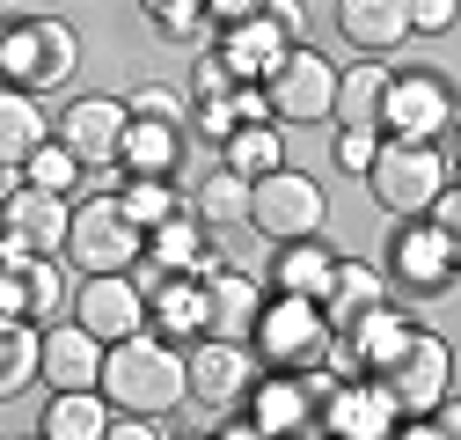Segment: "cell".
I'll return each instance as SVG.
<instances>
[{"instance_id":"6da1fadb","label":"cell","mask_w":461,"mask_h":440,"mask_svg":"<svg viewBox=\"0 0 461 440\" xmlns=\"http://www.w3.org/2000/svg\"><path fill=\"white\" fill-rule=\"evenodd\" d=\"M95 397H103L110 411H125V418H154V426L176 418V411H184V345L154 338V330L103 345Z\"/></svg>"},{"instance_id":"7a4b0ae2","label":"cell","mask_w":461,"mask_h":440,"mask_svg":"<svg viewBox=\"0 0 461 440\" xmlns=\"http://www.w3.org/2000/svg\"><path fill=\"white\" fill-rule=\"evenodd\" d=\"M81 67V30L59 15H0V88L15 96H59Z\"/></svg>"},{"instance_id":"3957f363","label":"cell","mask_w":461,"mask_h":440,"mask_svg":"<svg viewBox=\"0 0 461 440\" xmlns=\"http://www.w3.org/2000/svg\"><path fill=\"white\" fill-rule=\"evenodd\" d=\"M242 345L264 374H330V323L315 301H294V294H264Z\"/></svg>"},{"instance_id":"277c9868","label":"cell","mask_w":461,"mask_h":440,"mask_svg":"<svg viewBox=\"0 0 461 440\" xmlns=\"http://www.w3.org/2000/svg\"><path fill=\"white\" fill-rule=\"evenodd\" d=\"M381 280H388V294L402 301H439V294H454V280H461V235H439L432 220H395L388 228V243H381Z\"/></svg>"},{"instance_id":"5b68a950","label":"cell","mask_w":461,"mask_h":440,"mask_svg":"<svg viewBox=\"0 0 461 440\" xmlns=\"http://www.w3.org/2000/svg\"><path fill=\"white\" fill-rule=\"evenodd\" d=\"M447 184H454V161H447V147H425V140H381L374 170H366V191L388 220H418Z\"/></svg>"},{"instance_id":"8992f818","label":"cell","mask_w":461,"mask_h":440,"mask_svg":"<svg viewBox=\"0 0 461 440\" xmlns=\"http://www.w3.org/2000/svg\"><path fill=\"white\" fill-rule=\"evenodd\" d=\"M67 271L81 280H110V271H132L140 264V228L118 213V198H74L67 206V250H59Z\"/></svg>"},{"instance_id":"52a82bcc","label":"cell","mask_w":461,"mask_h":440,"mask_svg":"<svg viewBox=\"0 0 461 440\" xmlns=\"http://www.w3.org/2000/svg\"><path fill=\"white\" fill-rule=\"evenodd\" d=\"M447 133H454V81L432 74V67H388V88H381V140L447 147Z\"/></svg>"},{"instance_id":"ba28073f","label":"cell","mask_w":461,"mask_h":440,"mask_svg":"<svg viewBox=\"0 0 461 440\" xmlns=\"http://www.w3.org/2000/svg\"><path fill=\"white\" fill-rule=\"evenodd\" d=\"M322 220H330V191L308 177V170H264L249 184V220L242 228H257L264 243H301V235H322Z\"/></svg>"},{"instance_id":"9c48e42d","label":"cell","mask_w":461,"mask_h":440,"mask_svg":"<svg viewBox=\"0 0 461 440\" xmlns=\"http://www.w3.org/2000/svg\"><path fill=\"white\" fill-rule=\"evenodd\" d=\"M330 88H337V60L315 51V44H294V51L264 74L271 125H330Z\"/></svg>"},{"instance_id":"30bf717a","label":"cell","mask_w":461,"mask_h":440,"mask_svg":"<svg viewBox=\"0 0 461 440\" xmlns=\"http://www.w3.org/2000/svg\"><path fill=\"white\" fill-rule=\"evenodd\" d=\"M322 390H330V374H264L257 367L242 418L264 426L271 440H315L322 433Z\"/></svg>"},{"instance_id":"8fae6325","label":"cell","mask_w":461,"mask_h":440,"mask_svg":"<svg viewBox=\"0 0 461 440\" xmlns=\"http://www.w3.org/2000/svg\"><path fill=\"white\" fill-rule=\"evenodd\" d=\"M67 206L74 198H51L30 184L0 191V264H37V257H59L67 250Z\"/></svg>"},{"instance_id":"7c38bea8","label":"cell","mask_w":461,"mask_h":440,"mask_svg":"<svg viewBox=\"0 0 461 440\" xmlns=\"http://www.w3.org/2000/svg\"><path fill=\"white\" fill-rule=\"evenodd\" d=\"M249 381H257L249 345H227V338H198V345H184V404L227 418V411H242Z\"/></svg>"},{"instance_id":"4fadbf2b","label":"cell","mask_w":461,"mask_h":440,"mask_svg":"<svg viewBox=\"0 0 461 440\" xmlns=\"http://www.w3.org/2000/svg\"><path fill=\"white\" fill-rule=\"evenodd\" d=\"M67 323H81L95 345H118V338H140L147 330V287L132 271H110V280H81L74 301H67Z\"/></svg>"},{"instance_id":"5bb4252c","label":"cell","mask_w":461,"mask_h":440,"mask_svg":"<svg viewBox=\"0 0 461 440\" xmlns=\"http://www.w3.org/2000/svg\"><path fill=\"white\" fill-rule=\"evenodd\" d=\"M51 140H59L81 170H118V140H125V96H67L59 118H51Z\"/></svg>"},{"instance_id":"9a60e30c","label":"cell","mask_w":461,"mask_h":440,"mask_svg":"<svg viewBox=\"0 0 461 440\" xmlns=\"http://www.w3.org/2000/svg\"><path fill=\"white\" fill-rule=\"evenodd\" d=\"M395 418L402 411L374 390V381H337L330 374V390H322V433L315 440H388Z\"/></svg>"},{"instance_id":"2e32d148","label":"cell","mask_w":461,"mask_h":440,"mask_svg":"<svg viewBox=\"0 0 461 440\" xmlns=\"http://www.w3.org/2000/svg\"><path fill=\"white\" fill-rule=\"evenodd\" d=\"M198 301H205V338H227V345H242L249 338V323L264 308V280H249V271L235 264H220L198 280Z\"/></svg>"},{"instance_id":"e0dca14e","label":"cell","mask_w":461,"mask_h":440,"mask_svg":"<svg viewBox=\"0 0 461 440\" xmlns=\"http://www.w3.org/2000/svg\"><path fill=\"white\" fill-rule=\"evenodd\" d=\"M212 60L227 67V81H242V88H264V74L285 60V51H294V44H285L264 15H249V23H227V30H212Z\"/></svg>"},{"instance_id":"ac0fdd59","label":"cell","mask_w":461,"mask_h":440,"mask_svg":"<svg viewBox=\"0 0 461 440\" xmlns=\"http://www.w3.org/2000/svg\"><path fill=\"white\" fill-rule=\"evenodd\" d=\"M337 37L352 44V60H395L411 44V15L402 0H337Z\"/></svg>"},{"instance_id":"d6986e66","label":"cell","mask_w":461,"mask_h":440,"mask_svg":"<svg viewBox=\"0 0 461 440\" xmlns=\"http://www.w3.org/2000/svg\"><path fill=\"white\" fill-rule=\"evenodd\" d=\"M95 374H103V345L88 338L81 323L37 330V381L44 390H95Z\"/></svg>"},{"instance_id":"ffe728a7","label":"cell","mask_w":461,"mask_h":440,"mask_svg":"<svg viewBox=\"0 0 461 440\" xmlns=\"http://www.w3.org/2000/svg\"><path fill=\"white\" fill-rule=\"evenodd\" d=\"M315 308H322L330 330H344V323H359V316H374V308H395V294H388V280H381V264L337 257V264H330V287H322Z\"/></svg>"},{"instance_id":"44dd1931","label":"cell","mask_w":461,"mask_h":440,"mask_svg":"<svg viewBox=\"0 0 461 440\" xmlns=\"http://www.w3.org/2000/svg\"><path fill=\"white\" fill-rule=\"evenodd\" d=\"M330 264H337V250H330L322 235H301V243H271V264H264V294L322 301V287H330Z\"/></svg>"},{"instance_id":"7402d4cb","label":"cell","mask_w":461,"mask_h":440,"mask_svg":"<svg viewBox=\"0 0 461 440\" xmlns=\"http://www.w3.org/2000/svg\"><path fill=\"white\" fill-rule=\"evenodd\" d=\"M381 88H388V60H352V67H337L330 125H337V133H381Z\"/></svg>"},{"instance_id":"603a6c76","label":"cell","mask_w":461,"mask_h":440,"mask_svg":"<svg viewBox=\"0 0 461 440\" xmlns=\"http://www.w3.org/2000/svg\"><path fill=\"white\" fill-rule=\"evenodd\" d=\"M51 140V110L37 96H15V88H0V177H15L23 161Z\"/></svg>"},{"instance_id":"cb8c5ba5","label":"cell","mask_w":461,"mask_h":440,"mask_svg":"<svg viewBox=\"0 0 461 440\" xmlns=\"http://www.w3.org/2000/svg\"><path fill=\"white\" fill-rule=\"evenodd\" d=\"M147 330H154V338H168V345H176V338H205V301H198V280H154L147 287Z\"/></svg>"},{"instance_id":"d4e9b609","label":"cell","mask_w":461,"mask_h":440,"mask_svg":"<svg viewBox=\"0 0 461 440\" xmlns=\"http://www.w3.org/2000/svg\"><path fill=\"white\" fill-rule=\"evenodd\" d=\"M184 147H191V133H176V125H140V118H125L118 170H125V177H176Z\"/></svg>"},{"instance_id":"484cf974","label":"cell","mask_w":461,"mask_h":440,"mask_svg":"<svg viewBox=\"0 0 461 440\" xmlns=\"http://www.w3.org/2000/svg\"><path fill=\"white\" fill-rule=\"evenodd\" d=\"M184 206H191V220H198L205 235H227V228H242V220H249V184L235 170H205L184 191Z\"/></svg>"},{"instance_id":"4316f807","label":"cell","mask_w":461,"mask_h":440,"mask_svg":"<svg viewBox=\"0 0 461 440\" xmlns=\"http://www.w3.org/2000/svg\"><path fill=\"white\" fill-rule=\"evenodd\" d=\"M103 426H110V404L95 390H51L37 411V440H103Z\"/></svg>"},{"instance_id":"83f0119b","label":"cell","mask_w":461,"mask_h":440,"mask_svg":"<svg viewBox=\"0 0 461 440\" xmlns=\"http://www.w3.org/2000/svg\"><path fill=\"white\" fill-rule=\"evenodd\" d=\"M278 161H285V125H235V133H227L220 140V170H235L242 184H257L264 170H278Z\"/></svg>"},{"instance_id":"f1b7e54d","label":"cell","mask_w":461,"mask_h":440,"mask_svg":"<svg viewBox=\"0 0 461 440\" xmlns=\"http://www.w3.org/2000/svg\"><path fill=\"white\" fill-rule=\"evenodd\" d=\"M67 301H74V287H67V264H59V257L23 264V323H30V330L67 323Z\"/></svg>"},{"instance_id":"f546056e","label":"cell","mask_w":461,"mask_h":440,"mask_svg":"<svg viewBox=\"0 0 461 440\" xmlns=\"http://www.w3.org/2000/svg\"><path fill=\"white\" fill-rule=\"evenodd\" d=\"M110 198H118V213L132 220L140 235H147V228H161V220H176V213H184V191H176V177H125V184L110 191Z\"/></svg>"},{"instance_id":"4dcf8cb0","label":"cell","mask_w":461,"mask_h":440,"mask_svg":"<svg viewBox=\"0 0 461 440\" xmlns=\"http://www.w3.org/2000/svg\"><path fill=\"white\" fill-rule=\"evenodd\" d=\"M81 177H88V170H81V161H74L59 140H44V147L23 161V170H15V184H30V191H51V198H74V191H81Z\"/></svg>"},{"instance_id":"1f68e13d","label":"cell","mask_w":461,"mask_h":440,"mask_svg":"<svg viewBox=\"0 0 461 440\" xmlns=\"http://www.w3.org/2000/svg\"><path fill=\"white\" fill-rule=\"evenodd\" d=\"M37 381V330L30 323H0V404L23 397Z\"/></svg>"},{"instance_id":"d6a6232c","label":"cell","mask_w":461,"mask_h":440,"mask_svg":"<svg viewBox=\"0 0 461 440\" xmlns=\"http://www.w3.org/2000/svg\"><path fill=\"white\" fill-rule=\"evenodd\" d=\"M125 118H140V125H176V133H191V103H184V88H168V81H140V88L125 96Z\"/></svg>"},{"instance_id":"836d02e7","label":"cell","mask_w":461,"mask_h":440,"mask_svg":"<svg viewBox=\"0 0 461 440\" xmlns=\"http://www.w3.org/2000/svg\"><path fill=\"white\" fill-rule=\"evenodd\" d=\"M140 15H147L168 44H198V37H205V0H140Z\"/></svg>"},{"instance_id":"e575fe53","label":"cell","mask_w":461,"mask_h":440,"mask_svg":"<svg viewBox=\"0 0 461 440\" xmlns=\"http://www.w3.org/2000/svg\"><path fill=\"white\" fill-rule=\"evenodd\" d=\"M402 15H411V37H454L461 0H402Z\"/></svg>"},{"instance_id":"d590c367","label":"cell","mask_w":461,"mask_h":440,"mask_svg":"<svg viewBox=\"0 0 461 440\" xmlns=\"http://www.w3.org/2000/svg\"><path fill=\"white\" fill-rule=\"evenodd\" d=\"M374 154H381V133H337V140H330V161H337L344 177H366Z\"/></svg>"},{"instance_id":"8d00e7d4","label":"cell","mask_w":461,"mask_h":440,"mask_svg":"<svg viewBox=\"0 0 461 440\" xmlns=\"http://www.w3.org/2000/svg\"><path fill=\"white\" fill-rule=\"evenodd\" d=\"M235 81H227V67L212 60V51L198 44V60H191V81H184V103H212V96H227Z\"/></svg>"},{"instance_id":"74e56055","label":"cell","mask_w":461,"mask_h":440,"mask_svg":"<svg viewBox=\"0 0 461 440\" xmlns=\"http://www.w3.org/2000/svg\"><path fill=\"white\" fill-rule=\"evenodd\" d=\"M264 23H271L285 44H308V0H264Z\"/></svg>"},{"instance_id":"f35d334b","label":"cell","mask_w":461,"mask_h":440,"mask_svg":"<svg viewBox=\"0 0 461 440\" xmlns=\"http://www.w3.org/2000/svg\"><path fill=\"white\" fill-rule=\"evenodd\" d=\"M388 440H454V404H439V411H425V418H395Z\"/></svg>"},{"instance_id":"ab89813d","label":"cell","mask_w":461,"mask_h":440,"mask_svg":"<svg viewBox=\"0 0 461 440\" xmlns=\"http://www.w3.org/2000/svg\"><path fill=\"white\" fill-rule=\"evenodd\" d=\"M418 220H432V228H439V235H461V191L447 184V191H439V198H432V206H425Z\"/></svg>"},{"instance_id":"60d3db41","label":"cell","mask_w":461,"mask_h":440,"mask_svg":"<svg viewBox=\"0 0 461 440\" xmlns=\"http://www.w3.org/2000/svg\"><path fill=\"white\" fill-rule=\"evenodd\" d=\"M264 15V0H205V30H227V23H249Z\"/></svg>"},{"instance_id":"b9f144b4","label":"cell","mask_w":461,"mask_h":440,"mask_svg":"<svg viewBox=\"0 0 461 440\" xmlns=\"http://www.w3.org/2000/svg\"><path fill=\"white\" fill-rule=\"evenodd\" d=\"M0 323H23V264H0Z\"/></svg>"},{"instance_id":"7bdbcfd3","label":"cell","mask_w":461,"mask_h":440,"mask_svg":"<svg viewBox=\"0 0 461 440\" xmlns=\"http://www.w3.org/2000/svg\"><path fill=\"white\" fill-rule=\"evenodd\" d=\"M103 440H161V426H154V418H125V411H110Z\"/></svg>"},{"instance_id":"ee69618b","label":"cell","mask_w":461,"mask_h":440,"mask_svg":"<svg viewBox=\"0 0 461 440\" xmlns=\"http://www.w3.org/2000/svg\"><path fill=\"white\" fill-rule=\"evenodd\" d=\"M212 440H271V433H264V426H249L242 411H227V418L212 426Z\"/></svg>"},{"instance_id":"f6af8a7d","label":"cell","mask_w":461,"mask_h":440,"mask_svg":"<svg viewBox=\"0 0 461 440\" xmlns=\"http://www.w3.org/2000/svg\"><path fill=\"white\" fill-rule=\"evenodd\" d=\"M168 440H212V433H168Z\"/></svg>"},{"instance_id":"bcb514c9","label":"cell","mask_w":461,"mask_h":440,"mask_svg":"<svg viewBox=\"0 0 461 440\" xmlns=\"http://www.w3.org/2000/svg\"><path fill=\"white\" fill-rule=\"evenodd\" d=\"M0 191H8V177H0Z\"/></svg>"},{"instance_id":"7dc6e473","label":"cell","mask_w":461,"mask_h":440,"mask_svg":"<svg viewBox=\"0 0 461 440\" xmlns=\"http://www.w3.org/2000/svg\"><path fill=\"white\" fill-rule=\"evenodd\" d=\"M30 440H37V433H30Z\"/></svg>"}]
</instances>
